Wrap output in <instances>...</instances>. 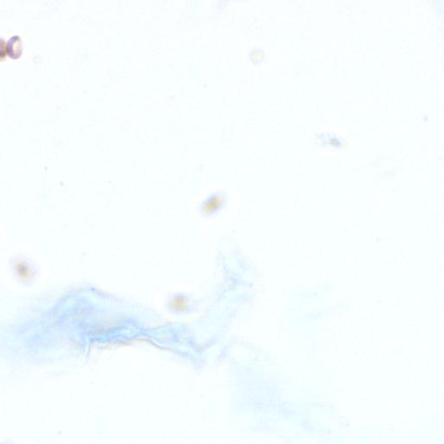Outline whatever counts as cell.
I'll return each instance as SVG.
<instances>
[{"label":"cell","mask_w":444,"mask_h":444,"mask_svg":"<svg viewBox=\"0 0 444 444\" xmlns=\"http://www.w3.org/2000/svg\"><path fill=\"white\" fill-rule=\"evenodd\" d=\"M174 301H175V302H178V305H175V306H174L175 309L184 310L187 307V301L184 300V298H175Z\"/></svg>","instance_id":"3"},{"label":"cell","mask_w":444,"mask_h":444,"mask_svg":"<svg viewBox=\"0 0 444 444\" xmlns=\"http://www.w3.org/2000/svg\"><path fill=\"white\" fill-rule=\"evenodd\" d=\"M7 55H8L7 41H6L2 37H0V60L6 59Z\"/></svg>","instance_id":"2"},{"label":"cell","mask_w":444,"mask_h":444,"mask_svg":"<svg viewBox=\"0 0 444 444\" xmlns=\"http://www.w3.org/2000/svg\"><path fill=\"white\" fill-rule=\"evenodd\" d=\"M8 44V55L13 59H18L23 53V40L19 35L10 37L7 42Z\"/></svg>","instance_id":"1"}]
</instances>
